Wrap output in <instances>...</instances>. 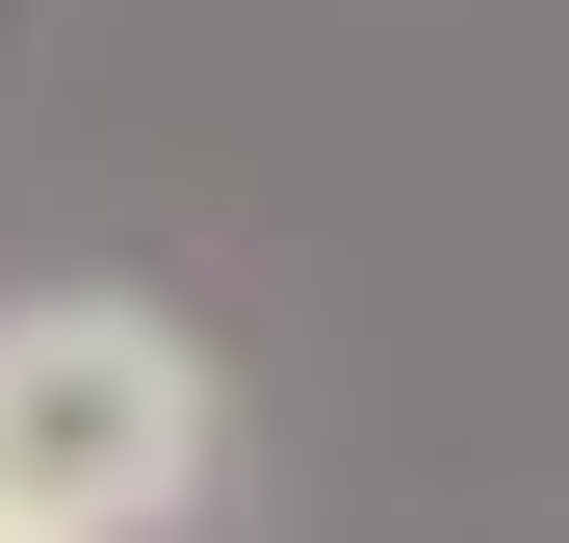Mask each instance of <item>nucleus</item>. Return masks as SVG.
<instances>
[{"label":"nucleus","instance_id":"obj_2","mask_svg":"<svg viewBox=\"0 0 569 543\" xmlns=\"http://www.w3.org/2000/svg\"><path fill=\"white\" fill-rule=\"evenodd\" d=\"M0 543H52V517H0Z\"/></svg>","mask_w":569,"mask_h":543},{"label":"nucleus","instance_id":"obj_1","mask_svg":"<svg viewBox=\"0 0 569 543\" xmlns=\"http://www.w3.org/2000/svg\"><path fill=\"white\" fill-rule=\"evenodd\" d=\"M208 466H233V389H208L181 311H130V285H27V311H0V517L181 543Z\"/></svg>","mask_w":569,"mask_h":543}]
</instances>
